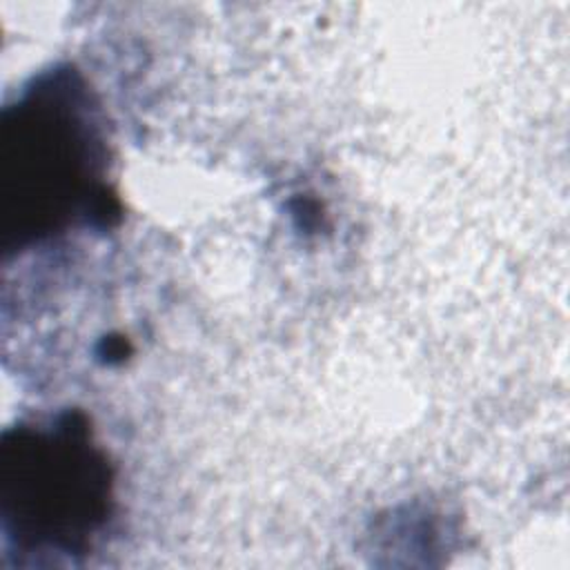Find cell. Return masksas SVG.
<instances>
[{"label":"cell","instance_id":"obj_1","mask_svg":"<svg viewBox=\"0 0 570 570\" xmlns=\"http://www.w3.org/2000/svg\"><path fill=\"white\" fill-rule=\"evenodd\" d=\"M69 428L18 450V530L56 550L76 548L107 510V470Z\"/></svg>","mask_w":570,"mask_h":570}]
</instances>
